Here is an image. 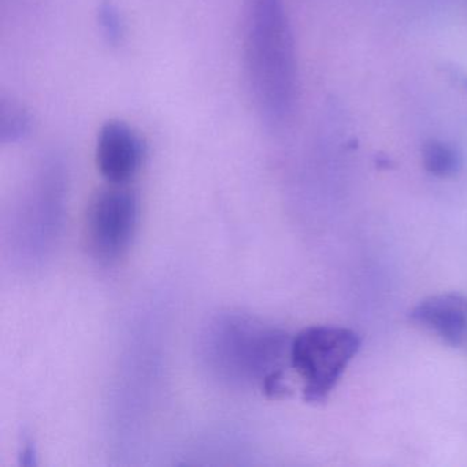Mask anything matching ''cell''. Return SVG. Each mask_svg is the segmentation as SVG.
Listing matches in <instances>:
<instances>
[{"label": "cell", "instance_id": "cell-4", "mask_svg": "<svg viewBox=\"0 0 467 467\" xmlns=\"http://www.w3.org/2000/svg\"><path fill=\"white\" fill-rule=\"evenodd\" d=\"M139 199L119 185L100 191L87 213V242L102 264H114L130 250L139 223Z\"/></svg>", "mask_w": 467, "mask_h": 467}, {"label": "cell", "instance_id": "cell-9", "mask_svg": "<svg viewBox=\"0 0 467 467\" xmlns=\"http://www.w3.org/2000/svg\"><path fill=\"white\" fill-rule=\"evenodd\" d=\"M100 31L111 45H119L125 34L124 21L119 9L111 2H102L98 9Z\"/></svg>", "mask_w": 467, "mask_h": 467}, {"label": "cell", "instance_id": "cell-1", "mask_svg": "<svg viewBox=\"0 0 467 467\" xmlns=\"http://www.w3.org/2000/svg\"><path fill=\"white\" fill-rule=\"evenodd\" d=\"M244 34L245 70L256 109L269 124H286L299 99V70L284 0H247Z\"/></svg>", "mask_w": 467, "mask_h": 467}, {"label": "cell", "instance_id": "cell-5", "mask_svg": "<svg viewBox=\"0 0 467 467\" xmlns=\"http://www.w3.org/2000/svg\"><path fill=\"white\" fill-rule=\"evenodd\" d=\"M146 146L140 136L122 121H109L98 136L97 165L113 185H124L140 171Z\"/></svg>", "mask_w": 467, "mask_h": 467}, {"label": "cell", "instance_id": "cell-2", "mask_svg": "<svg viewBox=\"0 0 467 467\" xmlns=\"http://www.w3.org/2000/svg\"><path fill=\"white\" fill-rule=\"evenodd\" d=\"M288 333L243 316H225L210 327L207 352L226 379L256 384L270 398L288 393L286 365L291 363Z\"/></svg>", "mask_w": 467, "mask_h": 467}, {"label": "cell", "instance_id": "cell-8", "mask_svg": "<svg viewBox=\"0 0 467 467\" xmlns=\"http://www.w3.org/2000/svg\"><path fill=\"white\" fill-rule=\"evenodd\" d=\"M31 128V119L20 105L4 100L0 106V139L15 143L23 139Z\"/></svg>", "mask_w": 467, "mask_h": 467}, {"label": "cell", "instance_id": "cell-7", "mask_svg": "<svg viewBox=\"0 0 467 467\" xmlns=\"http://www.w3.org/2000/svg\"><path fill=\"white\" fill-rule=\"evenodd\" d=\"M422 162L426 171L439 179L455 176L462 169V155L452 144L442 140H429L422 149Z\"/></svg>", "mask_w": 467, "mask_h": 467}, {"label": "cell", "instance_id": "cell-3", "mask_svg": "<svg viewBox=\"0 0 467 467\" xmlns=\"http://www.w3.org/2000/svg\"><path fill=\"white\" fill-rule=\"evenodd\" d=\"M360 346L359 335L347 327L318 325L297 333L292 338L291 366L303 379L305 400L324 403Z\"/></svg>", "mask_w": 467, "mask_h": 467}, {"label": "cell", "instance_id": "cell-6", "mask_svg": "<svg viewBox=\"0 0 467 467\" xmlns=\"http://www.w3.org/2000/svg\"><path fill=\"white\" fill-rule=\"evenodd\" d=\"M409 316L414 324L431 330L450 346L459 347L466 341V295L456 292L433 295L418 303Z\"/></svg>", "mask_w": 467, "mask_h": 467}]
</instances>
